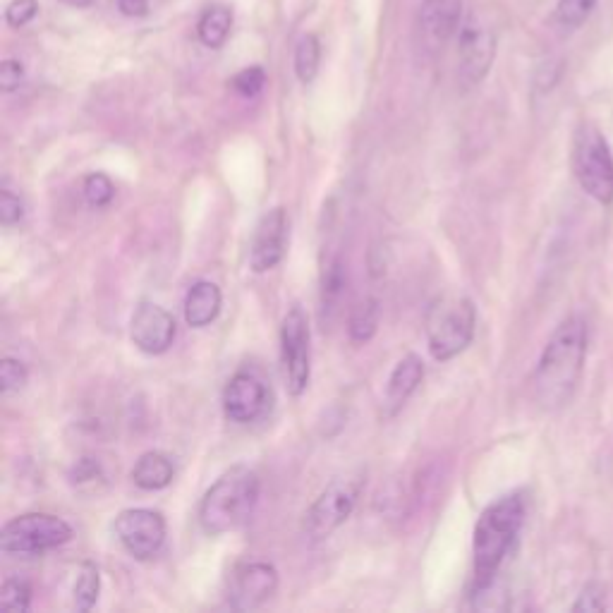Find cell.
Returning <instances> with one entry per match:
<instances>
[{"instance_id":"21","label":"cell","mask_w":613,"mask_h":613,"mask_svg":"<svg viewBox=\"0 0 613 613\" xmlns=\"http://www.w3.org/2000/svg\"><path fill=\"white\" fill-rule=\"evenodd\" d=\"M381 321V305L376 297H364V300L352 309L350 321H348V333L350 341L357 345L369 343L376 336Z\"/></svg>"},{"instance_id":"20","label":"cell","mask_w":613,"mask_h":613,"mask_svg":"<svg viewBox=\"0 0 613 613\" xmlns=\"http://www.w3.org/2000/svg\"><path fill=\"white\" fill-rule=\"evenodd\" d=\"M230 29H233V12L226 5L209 8L197 24V34L206 48H221L228 41Z\"/></svg>"},{"instance_id":"17","label":"cell","mask_w":613,"mask_h":613,"mask_svg":"<svg viewBox=\"0 0 613 613\" xmlns=\"http://www.w3.org/2000/svg\"><path fill=\"white\" fill-rule=\"evenodd\" d=\"M223 305L221 288L211 281H197L185 295V321L192 329H206L218 319Z\"/></svg>"},{"instance_id":"33","label":"cell","mask_w":613,"mask_h":613,"mask_svg":"<svg viewBox=\"0 0 613 613\" xmlns=\"http://www.w3.org/2000/svg\"><path fill=\"white\" fill-rule=\"evenodd\" d=\"M24 80V65L20 63V60L15 58H8L3 60V65H0V87H3V91H15L17 87H20Z\"/></svg>"},{"instance_id":"14","label":"cell","mask_w":613,"mask_h":613,"mask_svg":"<svg viewBox=\"0 0 613 613\" xmlns=\"http://www.w3.org/2000/svg\"><path fill=\"white\" fill-rule=\"evenodd\" d=\"M278 590V570L271 563L252 561L240 563L230 575L228 602L233 609L247 611L257 609L276 594Z\"/></svg>"},{"instance_id":"18","label":"cell","mask_w":613,"mask_h":613,"mask_svg":"<svg viewBox=\"0 0 613 613\" xmlns=\"http://www.w3.org/2000/svg\"><path fill=\"white\" fill-rule=\"evenodd\" d=\"M175 477V465L166 453L147 451L137 458L132 467V482L142 491H161L171 487Z\"/></svg>"},{"instance_id":"11","label":"cell","mask_w":613,"mask_h":613,"mask_svg":"<svg viewBox=\"0 0 613 613\" xmlns=\"http://www.w3.org/2000/svg\"><path fill=\"white\" fill-rule=\"evenodd\" d=\"M223 415L235 424H252L269 412L271 388L254 372H238L230 376L223 388Z\"/></svg>"},{"instance_id":"30","label":"cell","mask_w":613,"mask_h":613,"mask_svg":"<svg viewBox=\"0 0 613 613\" xmlns=\"http://www.w3.org/2000/svg\"><path fill=\"white\" fill-rule=\"evenodd\" d=\"M36 12H39V3H36V0H12L8 10H5V20H8L10 27L20 29L34 20Z\"/></svg>"},{"instance_id":"35","label":"cell","mask_w":613,"mask_h":613,"mask_svg":"<svg viewBox=\"0 0 613 613\" xmlns=\"http://www.w3.org/2000/svg\"><path fill=\"white\" fill-rule=\"evenodd\" d=\"M68 5H77V8H87V5H91V0H65Z\"/></svg>"},{"instance_id":"28","label":"cell","mask_w":613,"mask_h":613,"mask_svg":"<svg viewBox=\"0 0 613 613\" xmlns=\"http://www.w3.org/2000/svg\"><path fill=\"white\" fill-rule=\"evenodd\" d=\"M230 87L238 91L240 96H245V99H254V96H259L266 87V72L264 68H259V65H252V68L240 70L238 75L233 77V82H230Z\"/></svg>"},{"instance_id":"15","label":"cell","mask_w":613,"mask_h":613,"mask_svg":"<svg viewBox=\"0 0 613 613\" xmlns=\"http://www.w3.org/2000/svg\"><path fill=\"white\" fill-rule=\"evenodd\" d=\"M463 27V0H422L420 29L429 51H439Z\"/></svg>"},{"instance_id":"8","label":"cell","mask_w":613,"mask_h":613,"mask_svg":"<svg viewBox=\"0 0 613 613\" xmlns=\"http://www.w3.org/2000/svg\"><path fill=\"white\" fill-rule=\"evenodd\" d=\"M281 357L288 391L302 396L312 379V331L302 307H290L281 324Z\"/></svg>"},{"instance_id":"23","label":"cell","mask_w":613,"mask_h":613,"mask_svg":"<svg viewBox=\"0 0 613 613\" xmlns=\"http://www.w3.org/2000/svg\"><path fill=\"white\" fill-rule=\"evenodd\" d=\"M321 63V46L314 34L302 36L295 46V75L302 84L314 82Z\"/></svg>"},{"instance_id":"32","label":"cell","mask_w":613,"mask_h":613,"mask_svg":"<svg viewBox=\"0 0 613 613\" xmlns=\"http://www.w3.org/2000/svg\"><path fill=\"white\" fill-rule=\"evenodd\" d=\"M68 477L72 484H77V487L96 482V479H101V463L96 458H80L75 465H72Z\"/></svg>"},{"instance_id":"4","label":"cell","mask_w":613,"mask_h":613,"mask_svg":"<svg viewBox=\"0 0 613 613\" xmlns=\"http://www.w3.org/2000/svg\"><path fill=\"white\" fill-rule=\"evenodd\" d=\"M477 307L470 297L443 295L427 312V343L436 362H448L475 341Z\"/></svg>"},{"instance_id":"12","label":"cell","mask_w":613,"mask_h":613,"mask_svg":"<svg viewBox=\"0 0 613 613\" xmlns=\"http://www.w3.org/2000/svg\"><path fill=\"white\" fill-rule=\"evenodd\" d=\"M288 211L283 206H273L259 218L250 245V269L254 273H266L276 269L288 252Z\"/></svg>"},{"instance_id":"24","label":"cell","mask_w":613,"mask_h":613,"mask_svg":"<svg viewBox=\"0 0 613 613\" xmlns=\"http://www.w3.org/2000/svg\"><path fill=\"white\" fill-rule=\"evenodd\" d=\"M32 606V587L27 580L8 578L0 587V611L24 613Z\"/></svg>"},{"instance_id":"34","label":"cell","mask_w":613,"mask_h":613,"mask_svg":"<svg viewBox=\"0 0 613 613\" xmlns=\"http://www.w3.org/2000/svg\"><path fill=\"white\" fill-rule=\"evenodd\" d=\"M118 10L125 17H144L149 12V0H118Z\"/></svg>"},{"instance_id":"6","label":"cell","mask_w":613,"mask_h":613,"mask_svg":"<svg viewBox=\"0 0 613 613\" xmlns=\"http://www.w3.org/2000/svg\"><path fill=\"white\" fill-rule=\"evenodd\" d=\"M364 487H367V472L364 470H352L333 477L305 513V523L302 525H305L309 537H331L355 511Z\"/></svg>"},{"instance_id":"13","label":"cell","mask_w":613,"mask_h":613,"mask_svg":"<svg viewBox=\"0 0 613 613\" xmlns=\"http://www.w3.org/2000/svg\"><path fill=\"white\" fill-rule=\"evenodd\" d=\"M175 317L166 307L142 300L130 319V338L144 355H163L175 341Z\"/></svg>"},{"instance_id":"25","label":"cell","mask_w":613,"mask_h":613,"mask_svg":"<svg viewBox=\"0 0 613 613\" xmlns=\"http://www.w3.org/2000/svg\"><path fill=\"white\" fill-rule=\"evenodd\" d=\"M599 0H558L556 5V22L568 32H575L582 24L590 20V15L597 8Z\"/></svg>"},{"instance_id":"1","label":"cell","mask_w":613,"mask_h":613,"mask_svg":"<svg viewBox=\"0 0 613 613\" xmlns=\"http://www.w3.org/2000/svg\"><path fill=\"white\" fill-rule=\"evenodd\" d=\"M590 331L587 321L573 314L556 326L534 369V396L546 410H561L573 400L585 372Z\"/></svg>"},{"instance_id":"3","label":"cell","mask_w":613,"mask_h":613,"mask_svg":"<svg viewBox=\"0 0 613 613\" xmlns=\"http://www.w3.org/2000/svg\"><path fill=\"white\" fill-rule=\"evenodd\" d=\"M262 494V479L247 465H233L204 491L197 520L209 537L238 530L252 518Z\"/></svg>"},{"instance_id":"9","label":"cell","mask_w":613,"mask_h":613,"mask_svg":"<svg viewBox=\"0 0 613 613\" xmlns=\"http://www.w3.org/2000/svg\"><path fill=\"white\" fill-rule=\"evenodd\" d=\"M118 542L135 561H151L166 544V518L154 508H125L113 523Z\"/></svg>"},{"instance_id":"10","label":"cell","mask_w":613,"mask_h":613,"mask_svg":"<svg viewBox=\"0 0 613 613\" xmlns=\"http://www.w3.org/2000/svg\"><path fill=\"white\" fill-rule=\"evenodd\" d=\"M496 58V34L479 17H467L458 32V77L465 87H477L489 75Z\"/></svg>"},{"instance_id":"7","label":"cell","mask_w":613,"mask_h":613,"mask_svg":"<svg viewBox=\"0 0 613 613\" xmlns=\"http://www.w3.org/2000/svg\"><path fill=\"white\" fill-rule=\"evenodd\" d=\"M72 527L53 513H24L0 530V551L8 556H36L58 549L72 539Z\"/></svg>"},{"instance_id":"19","label":"cell","mask_w":613,"mask_h":613,"mask_svg":"<svg viewBox=\"0 0 613 613\" xmlns=\"http://www.w3.org/2000/svg\"><path fill=\"white\" fill-rule=\"evenodd\" d=\"M345 285H348V269L341 254H333L321 269V319L324 321L336 314L345 295Z\"/></svg>"},{"instance_id":"26","label":"cell","mask_w":613,"mask_h":613,"mask_svg":"<svg viewBox=\"0 0 613 613\" xmlns=\"http://www.w3.org/2000/svg\"><path fill=\"white\" fill-rule=\"evenodd\" d=\"M84 199H87V204L91 209H106L108 204L113 202L115 197V185L113 180L108 178V175L103 173H91L84 178Z\"/></svg>"},{"instance_id":"22","label":"cell","mask_w":613,"mask_h":613,"mask_svg":"<svg viewBox=\"0 0 613 613\" xmlns=\"http://www.w3.org/2000/svg\"><path fill=\"white\" fill-rule=\"evenodd\" d=\"M99 592H101V573L96 568V563H82L80 573H77L75 580V609L77 611H91L94 604L99 602Z\"/></svg>"},{"instance_id":"16","label":"cell","mask_w":613,"mask_h":613,"mask_svg":"<svg viewBox=\"0 0 613 613\" xmlns=\"http://www.w3.org/2000/svg\"><path fill=\"white\" fill-rule=\"evenodd\" d=\"M424 379V362L420 355L410 352L393 367L391 376H388L386 384V396H384V415L393 417L403 410V405L408 403L412 393L417 391Z\"/></svg>"},{"instance_id":"5","label":"cell","mask_w":613,"mask_h":613,"mask_svg":"<svg viewBox=\"0 0 613 613\" xmlns=\"http://www.w3.org/2000/svg\"><path fill=\"white\" fill-rule=\"evenodd\" d=\"M570 166L587 197L604 206L613 202V154L604 132L597 125L582 123L578 127Z\"/></svg>"},{"instance_id":"29","label":"cell","mask_w":613,"mask_h":613,"mask_svg":"<svg viewBox=\"0 0 613 613\" xmlns=\"http://www.w3.org/2000/svg\"><path fill=\"white\" fill-rule=\"evenodd\" d=\"M24 218V202L12 190H0V223L15 226Z\"/></svg>"},{"instance_id":"2","label":"cell","mask_w":613,"mask_h":613,"mask_svg":"<svg viewBox=\"0 0 613 613\" xmlns=\"http://www.w3.org/2000/svg\"><path fill=\"white\" fill-rule=\"evenodd\" d=\"M525 515V496L520 491L489 503L479 515L472 539V592L496 585V575L523 530Z\"/></svg>"},{"instance_id":"27","label":"cell","mask_w":613,"mask_h":613,"mask_svg":"<svg viewBox=\"0 0 613 613\" xmlns=\"http://www.w3.org/2000/svg\"><path fill=\"white\" fill-rule=\"evenodd\" d=\"M29 381V369L27 364L17 357H3L0 362V393L10 396V393L22 391Z\"/></svg>"},{"instance_id":"31","label":"cell","mask_w":613,"mask_h":613,"mask_svg":"<svg viewBox=\"0 0 613 613\" xmlns=\"http://www.w3.org/2000/svg\"><path fill=\"white\" fill-rule=\"evenodd\" d=\"M604 606H606L604 587H602V585H597V582H590V585H587L585 590L580 592L578 602L570 606V611H585V613H592V611H602Z\"/></svg>"}]
</instances>
